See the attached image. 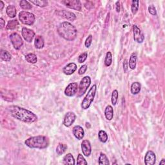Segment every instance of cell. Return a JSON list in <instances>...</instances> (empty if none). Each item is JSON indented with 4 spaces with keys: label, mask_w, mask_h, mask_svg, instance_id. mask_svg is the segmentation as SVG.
Here are the masks:
<instances>
[{
    "label": "cell",
    "mask_w": 165,
    "mask_h": 165,
    "mask_svg": "<svg viewBox=\"0 0 165 165\" xmlns=\"http://www.w3.org/2000/svg\"><path fill=\"white\" fill-rule=\"evenodd\" d=\"M10 39L11 43L13 45V47L16 50H19L23 45V41L22 40L20 35L18 33L14 32L10 35Z\"/></svg>",
    "instance_id": "52a82bcc"
},
{
    "label": "cell",
    "mask_w": 165,
    "mask_h": 165,
    "mask_svg": "<svg viewBox=\"0 0 165 165\" xmlns=\"http://www.w3.org/2000/svg\"><path fill=\"white\" fill-rule=\"evenodd\" d=\"M7 110L13 117L21 121L27 123H32L38 120V116L35 114L27 109L19 107L18 106H10L8 107Z\"/></svg>",
    "instance_id": "6da1fadb"
},
{
    "label": "cell",
    "mask_w": 165,
    "mask_h": 165,
    "mask_svg": "<svg viewBox=\"0 0 165 165\" xmlns=\"http://www.w3.org/2000/svg\"><path fill=\"white\" fill-rule=\"evenodd\" d=\"M141 85L138 82H134L131 86V93L134 95H136L141 91Z\"/></svg>",
    "instance_id": "7402d4cb"
},
{
    "label": "cell",
    "mask_w": 165,
    "mask_h": 165,
    "mask_svg": "<svg viewBox=\"0 0 165 165\" xmlns=\"http://www.w3.org/2000/svg\"><path fill=\"white\" fill-rule=\"evenodd\" d=\"M98 138L99 141L102 142H106L108 141V137L107 132L104 130H100L98 134Z\"/></svg>",
    "instance_id": "83f0119b"
},
{
    "label": "cell",
    "mask_w": 165,
    "mask_h": 165,
    "mask_svg": "<svg viewBox=\"0 0 165 165\" xmlns=\"http://www.w3.org/2000/svg\"><path fill=\"white\" fill-rule=\"evenodd\" d=\"M34 45L36 49H41L43 48L45 45V42L43 38L41 36H37L35 38V42Z\"/></svg>",
    "instance_id": "ffe728a7"
},
{
    "label": "cell",
    "mask_w": 165,
    "mask_h": 165,
    "mask_svg": "<svg viewBox=\"0 0 165 165\" xmlns=\"http://www.w3.org/2000/svg\"><path fill=\"white\" fill-rule=\"evenodd\" d=\"M96 90H97V86L96 85H94L90 88V89L89 90L88 92V94H86V97L83 100V102L81 103V108L83 109V110H86V109H88L89 107H90V106L91 105L92 102L94 101L95 96H96Z\"/></svg>",
    "instance_id": "277c9868"
},
{
    "label": "cell",
    "mask_w": 165,
    "mask_h": 165,
    "mask_svg": "<svg viewBox=\"0 0 165 165\" xmlns=\"http://www.w3.org/2000/svg\"><path fill=\"white\" fill-rule=\"evenodd\" d=\"M116 11L117 12H119L120 11V3L119 1L116 2Z\"/></svg>",
    "instance_id": "b9f144b4"
},
{
    "label": "cell",
    "mask_w": 165,
    "mask_h": 165,
    "mask_svg": "<svg viewBox=\"0 0 165 165\" xmlns=\"http://www.w3.org/2000/svg\"><path fill=\"white\" fill-rule=\"evenodd\" d=\"M128 68V61H127V60H125L124 63H123V69H124V72H125V73L126 72H127Z\"/></svg>",
    "instance_id": "ab89813d"
},
{
    "label": "cell",
    "mask_w": 165,
    "mask_h": 165,
    "mask_svg": "<svg viewBox=\"0 0 165 165\" xmlns=\"http://www.w3.org/2000/svg\"><path fill=\"white\" fill-rule=\"evenodd\" d=\"M25 144L30 149H44L49 147L50 141L47 137L38 136L27 139L25 141Z\"/></svg>",
    "instance_id": "3957f363"
},
{
    "label": "cell",
    "mask_w": 165,
    "mask_h": 165,
    "mask_svg": "<svg viewBox=\"0 0 165 165\" xmlns=\"http://www.w3.org/2000/svg\"><path fill=\"white\" fill-rule=\"evenodd\" d=\"M73 134L75 136V138L77 139L78 140H81L85 136V131L83 128L79 125H76L73 128Z\"/></svg>",
    "instance_id": "9a60e30c"
},
{
    "label": "cell",
    "mask_w": 165,
    "mask_h": 165,
    "mask_svg": "<svg viewBox=\"0 0 165 165\" xmlns=\"http://www.w3.org/2000/svg\"><path fill=\"white\" fill-rule=\"evenodd\" d=\"M6 12L7 15L10 17V18H15L17 13V10L15 6L14 5H8L7 7Z\"/></svg>",
    "instance_id": "d6986e66"
},
{
    "label": "cell",
    "mask_w": 165,
    "mask_h": 165,
    "mask_svg": "<svg viewBox=\"0 0 165 165\" xmlns=\"http://www.w3.org/2000/svg\"><path fill=\"white\" fill-rule=\"evenodd\" d=\"M75 119H76L75 114L74 112H68L65 114V117H64L63 124L65 127H70L74 123L75 121Z\"/></svg>",
    "instance_id": "30bf717a"
},
{
    "label": "cell",
    "mask_w": 165,
    "mask_h": 165,
    "mask_svg": "<svg viewBox=\"0 0 165 165\" xmlns=\"http://www.w3.org/2000/svg\"><path fill=\"white\" fill-rule=\"evenodd\" d=\"M91 79L89 76L84 77L81 81L79 86V93H78V96L81 97L85 93L87 90L89 86L90 85Z\"/></svg>",
    "instance_id": "8992f818"
},
{
    "label": "cell",
    "mask_w": 165,
    "mask_h": 165,
    "mask_svg": "<svg viewBox=\"0 0 165 165\" xmlns=\"http://www.w3.org/2000/svg\"><path fill=\"white\" fill-rule=\"evenodd\" d=\"M20 7L24 10H30L32 8V5L29 1L23 0L20 1Z\"/></svg>",
    "instance_id": "4dcf8cb0"
},
{
    "label": "cell",
    "mask_w": 165,
    "mask_h": 165,
    "mask_svg": "<svg viewBox=\"0 0 165 165\" xmlns=\"http://www.w3.org/2000/svg\"><path fill=\"white\" fill-rule=\"evenodd\" d=\"M58 14L61 17H63V18H65L67 20L69 21H74L76 19V16L74 14V13H72L71 12H68V11L66 10H60L59 11Z\"/></svg>",
    "instance_id": "2e32d148"
},
{
    "label": "cell",
    "mask_w": 165,
    "mask_h": 165,
    "mask_svg": "<svg viewBox=\"0 0 165 165\" xmlns=\"http://www.w3.org/2000/svg\"><path fill=\"white\" fill-rule=\"evenodd\" d=\"M156 156L153 151L149 150L147 152L144 157V163L147 165H153L155 163Z\"/></svg>",
    "instance_id": "4fadbf2b"
},
{
    "label": "cell",
    "mask_w": 165,
    "mask_h": 165,
    "mask_svg": "<svg viewBox=\"0 0 165 165\" xmlns=\"http://www.w3.org/2000/svg\"><path fill=\"white\" fill-rule=\"evenodd\" d=\"M86 127H87V128H88V127L90 128V125H89V123H86Z\"/></svg>",
    "instance_id": "f6af8a7d"
},
{
    "label": "cell",
    "mask_w": 165,
    "mask_h": 165,
    "mask_svg": "<svg viewBox=\"0 0 165 165\" xmlns=\"http://www.w3.org/2000/svg\"><path fill=\"white\" fill-rule=\"evenodd\" d=\"M19 18L21 22L24 25H32L35 23L36 18L35 16L32 13H30L27 11H21L19 14Z\"/></svg>",
    "instance_id": "5b68a950"
},
{
    "label": "cell",
    "mask_w": 165,
    "mask_h": 165,
    "mask_svg": "<svg viewBox=\"0 0 165 165\" xmlns=\"http://www.w3.org/2000/svg\"><path fill=\"white\" fill-rule=\"evenodd\" d=\"M25 60L30 63L34 64L38 61V58L36 55L35 54H33V53H30V54H27L26 56H25Z\"/></svg>",
    "instance_id": "d4e9b609"
},
{
    "label": "cell",
    "mask_w": 165,
    "mask_h": 165,
    "mask_svg": "<svg viewBox=\"0 0 165 165\" xmlns=\"http://www.w3.org/2000/svg\"><path fill=\"white\" fill-rule=\"evenodd\" d=\"M149 11L151 14L153 16L157 15V11H156L155 8L153 5H150V6L149 7Z\"/></svg>",
    "instance_id": "74e56055"
},
{
    "label": "cell",
    "mask_w": 165,
    "mask_h": 165,
    "mask_svg": "<svg viewBox=\"0 0 165 165\" xmlns=\"http://www.w3.org/2000/svg\"><path fill=\"white\" fill-rule=\"evenodd\" d=\"M0 56L2 60L5 61H10L11 59H12V55L7 50H1V53H0Z\"/></svg>",
    "instance_id": "cb8c5ba5"
},
{
    "label": "cell",
    "mask_w": 165,
    "mask_h": 165,
    "mask_svg": "<svg viewBox=\"0 0 165 165\" xmlns=\"http://www.w3.org/2000/svg\"><path fill=\"white\" fill-rule=\"evenodd\" d=\"M112 62V55L110 52H108L106 54V58L105 60V65L107 66H109L111 65Z\"/></svg>",
    "instance_id": "f546056e"
},
{
    "label": "cell",
    "mask_w": 165,
    "mask_h": 165,
    "mask_svg": "<svg viewBox=\"0 0 165 165\" xmlns=\"http://www.w3.org/2000/svg\"><path fill=\"white\" fill-rule=\"evenodd\" d=\"M61 3L66 7L71 9L80 11L81 10V3L79 0H64Z\"/></svg>",
    "instance_id": "ba28073f"
},
{
    "label": "cell",
    "mask_w": 165,
    "mask_h": 165,
    "mask_svg": "<svg viewBox=\"0 0 165 165\" xmlns=\"http://www.w3.org/2000/svg\"><path fill=\"white\" fill-rule=\"evenodd\" d=\"M92 35H89L88 36V38H86V40L85 41V46L86 47H87V48H89L90 46L92 44Z\"/></svg>",
    "instance_id": "8d00e7d4"
},
{
    "label": "cell",
    "mask_w": 165,
    "mask_h": 165,
    "mask_svg": "<svg viewBox=\"0 0 165 165\" xmlns=\"http://www.w3.org/2000/svg\"><path fill=\"white\" fill-rule=\"evenodd\" d=\"M105 115L106 118L108 121H111L114 117V109L110 105L107 106L105 110Z\"/></svg>",
    "instance_id": "ac0fdd59"
},
{
    "label": "cell",
    "mask_w": 165,
    "mask_h": 165,
    "mask_svg": "<svg viewBox=\"0 0 165 165\" xmlns=\"http://www.w3.org/2000/svg\"><path fill=\"white\" fill-rule=\"evenodd\" d=\"M0 23H1V29H3L5 26V21L2 18H0Z\"/></svg>",
    "instance_id": "60d3db41"
},
{
    "label": "cell",
    "mask_w": 165,
    "mask_h": 165,
    "mask_svg": "<svg viewBox=\"0 0 165 165\" xmlns=\"http://www.w3.org/2000/svg\"><path fill=\"white\" fill-rule=\"evenodd\" d=\"M19 25V22L16 19H13V20L9 21L8 22L7 29L8 30H14L16 29Z\"/></svg>",
    "instance_id": "f1b7e54d"
},
{
    "label": "cell",
    "mask_w": 165,
    "mask_h": 165,
    "mask_svg": "<svg viewBox=\"0 0 165 165\" xmlns=\"http://www.w3.org/2000/svg\"><path fill=\"white\" fill-rule=\"evenodd\" d=\"M88 54L86 52H84L83 54L79 55V56L78 57V61H79V63H82L83 62H85L86 61V58H87Z\"/></svg>",
    "instance_id": "d590c367"
},
{
    "label": "cell",
    "mask_w": 165,
    "mask_h": 165,
    "mask_svg": "<svg viewBox=\"0 0 165 165\" xmlns=\"http://www.w3.org/2000/svg\"><path fill=\"white\" fill-rule=\"evenodd\" d=\"M136 61H137V54L136 53H132L129 60V66L130 69L134 70L136 68Z\"/></svg>",
    "instance_id": "603a6c76"
},
{
    "label": "cell",
    "mask_w": 165,
    "mask_h": 165,
    "mask_svg": "<svg viewBox=\"0 0 165 165\" xmlns=\"http://www.w3.org/2000/svg\"><path fill=\"white\" fill-rule=\"evenodd\" d=\"M86 70H87V65H84L82 66H81L79 71H78V73H79V75H83L85 73Z\"/></svg>",
    "instance_id": "f35d334b"
},
{
    "label": "cell",
    "mask_w": 165,
    "mask_h": 165,
    "mask_svg": "<svg viewBox=\"0 0 165 165\" xmlns=\"http://www.w3.org/2000/svg\"><path fill=\"white\" fill-rule=\"evenodd\" d=\"M160 164H163V165H165V161H164V159H163L161 160V161L160 162Z\"/></svg>",
    "instance_id": "ee69618b"
},
{
    "label": "cell",
    "mask_w": 165,
    "mask_h": 165,
    "mask_svg": "<svg viewBox=\"0 0 165 165\" xmlns=\"http://www.w3.org/2000/svg\"><path fill=\"white\" fill-rule=\"evenodd\" d=\"M75 160L74 158L71 153H67V154L63 158V164H71L74 165L75 164Z\"/></svg>",
    "instance_id": "44dd1931"
},
{
    "label": "cell",
    "mask_w": 165,
    "mask_h": 165,
    "mask_svg": "<svg viewBox=\"0 0 165 165\" xmlns=\"http://www.w3.org/2000/svg\"><path fill=\"white\" fill-rule=\"evenodd\" d=\"M30 2L31 3L34 4L35 5H37V6L40 7H45L48 5V1H44V0H41V1H37L36 0V1H30Z\"/></svg>",
    "instance_id": "d6a6232c"
},
{
    "label": "cell",
    "mask_w": 165,
    "mask_h": 165,
    "mask_svg": "<svg viewBox=\"0 0 165 165\" xmlns=\"http://www.w3.org/2000/svg\"><path fill=\"white\" fill-rule=\"evenodd\" d=\"M139 1H132V5H131V10L133 14H136L139 9Z\"/></svg>",
    "instance_id": "1f68e13d"
},
{
    "label": "cell",
    "mask_w": 165,
    "mask_h": 165,
    "mask_svg": "<svg viewBox=\"0 0 165 165\" xmlns=\"http://www.w3.org/2000/svg\"><path fill=\"white\" fill-rule=\"evenodd\" d=\"M81 150L83 155L86 157L90 156L92 152V147L90 141L88 140H84L81 143Z\"/></svg>",
    "instance_id": "5bb4252c"
},
{
    "label": "cell",
    "mask_w": 165,
    "mask_h": 165,
    "mask_svg": "<svg viewBox=\"0 0 165 165\" xmlns=\"http://www.w3.org/2000/svg\"><path fill=\"white\" fill-rule=\"evenodd\" d=\"M118 92L117 90H114L112 92V103L113 105H116V103L117 102V100H118Z\"/></svg>",
    "instance_id": "836d02e7"
},
{
    "label": "cell",
    "mask_w": 165,
    "mask_h": 165,
    "mask_svg": "<svg viewBox=\"0 0 165 165\" xmlns=\"http://www.w3.org/2000/svg\"><path fill=\"white\" fill-rule=\"evenodd\" d=\"M58 32L61 37L67 41H73L77 37L76 28L68 21H64L59 25Z\"/></svg>",
    "instance_id": "7a4b0ae2"
},
{
    "label": "cell",
    "mask_w": 165,
    "mask_h": 165,
    "mask_svg": "<svg viewBox=\"0 0 165 165\" xmlns=\"http://www.w3.org/2000/svg\"><path fill=\"white\" fill-rule=\"evenodd\" d=\"M133 32H134V39L137 43H141L144 40V36L143 33L141 32L140 29L137 26L134 25L133 26Z\"/></svg>",
    "instance_id": "9c48e42d"
},
{
    "label": "cell",
    "mask_w": 165,
    "mask_h": 165,
    "mask_svg": "<svg viewBox=\"0 0 165 165\" xmlns=\"http://www.w3.org/2000/svg\"><path fill=\"white\" fill-rule=\"evenodd\" d=\"M21 34L22 36H23V38L25 39V40H26V41L29 42V43L32 42L36 34L35 32H34L32 30L27 29L26 27H23V29H22Z\"/></svg>",
    "instance_id": "8fae6325"
},
{
    "label": "cell",
    "mask_w": 165,
    "mask_h": 165,
    "mask_svg": "<svg viewBox=\"0 0 165 165\" xmlns=\"http://www.w3.org/2000/svg\"><path fill=\"white\" fill-rule=\"evenodd\" d=\"M4 3L2 1H0V10H2L4 7Z\"/></svg>",
    "instance_id": "7bdbcfd3"
},
{
    "label": "cell",
    "mask_w": 165,
    "mask_h": 165,
    "mask_svg": "<svg viewBox=\"0 0 165 165\" xmlns=\"http://www.w3.org/2000/svg\"><path fill=\"white\" fill-rule=\"evenodd\" d=\"M77 70V65L74 63H71L64 67L63 69V73L66 75H72Z\"/></svg>",
    "instance_id": "e0dca14e"
},
{
    "label": "cell",
    "mask_w": 165,
    "mask_h": 165,
    "mask_svg": "<svg viewBox=\"0 0 165 165\" xmlns=\"http://www.w3.org/2000/svg\"><path fill=\"white\" fill-rule=\"evenodd\" d=\"M67 145L65 144H60L56 148V152L58 155H62L67 150Z\"/></svg>",
    "instance_id": "4316f807"
},
{
    "label": "cell",
    "mask_w": 165,
    "mask_h": 165,
    "mask_svg": "<svg viewBox=\"0 0 165 165\" xmlns=\"http://www.w3.org/2000/svg\"><path fill=\"white\" fill-rule=\"evenodd\" d=\"M87 164H88V163L85 160V159L84 158L83 155L79 153V154L78 155V156H77V164H78V165H83V164L86 165Z\"/></svg>",
    "instance_id": "e575fe53"
},
{
    "label": "cell",
    "mask_w": 165,
    "mask_h": 165,
    "mask_svg": "<svg viewBox=\"0 0 165 165\" xmlns=\"http://www.w3.org/2000/svg\"><path fill=\"white\" fill-rule=\"evenodd\" d=\"M78 85L77 83H72L66 86L65 90V94L68 97H72L77 93Z\"/></svg>",
    "instance_id": "7c38bea8"
},
{
    "label": "cell",
    "mask_w": 165,
    "mask_h": 165,
    "mask_svg": "<svg viewBox=\"0 0 165 165\" xmlns=\"http://www.w3.org/2000/svg\"><path fill=\"white\" fill-rule=\"evenodd\" d=\"M98 163L99 164H105V165H108L110 164V163H109V161H108V159L105 153H103L102 152L100 153Z\"/></svg>",
    "instance_id": "484cf974"
}]
</instances>
